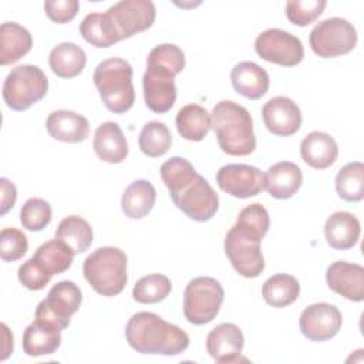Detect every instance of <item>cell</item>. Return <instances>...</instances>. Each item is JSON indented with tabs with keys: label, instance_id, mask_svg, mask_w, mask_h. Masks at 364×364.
Returning <instances> with one entry per match:
<instances>
[{
	"label": "cell",
	"instance_id": "cell-21",
	"mask_svg": "<svg viewBox=\"0 0 364 364\" xmlns=\"http://www.w3.org/2000/svg\"><path fill=\"white\" fill-rule=\"evenodd\" d=\"M92 146L97 156L108 164H121L128 155V144L121 127L107 121L98 125L94 134Z\"/></svg>",
	"mask_w": 364,
	"mask_h": 364
},
{
	"label": "cell",
	"instance_id": "cell-17",
	"mask_svg": "<svg viewBox=\"0 0 364 364\" xmlns=\"http://www.w3.org/2000/svg\"><path fill=\"white\" fill-rule=\"evenodd\" d=\"M245 338L242 330L233 323H222L206 336V350L219 364L240 361Z\"/></svg>",
	"mask_w": 364,
	"mask_h": 364
},
{
	"label": "cell",
	"instance_id": "cell-3",
	"mask_svg": "<svg viewBox=\"0 0 364 364\" xmlns=\"http://www.w3.org/2000/svg\"><path fill=\"white\" fill-rule=\"evenodd\" d=\"M185 68V54L175 44H161L151 50L146 71L142 77L146 107L156 112H168L176 100L175 77Z\"/></svg>",
	"mask_w": 364,
	"mask_h": 364
},
{
	"label": "cell",
	"instance_id": "cell-33",
	"mask_svg": "<svg viewBox=\"0 0 364 364\" xmlns=\"http://www.w3.org/2000/svg\"><path fill=\"white\" fill-rule=\"evenodd\" d=\"M300 294L299 280L291 274L279 273L269 277L262 286V296L272 307H287L297 300Z\"/></svg>",
	"mask_w": 364,
	"mask_h": 364
},
{
	"label": "cell",
	"instance_id": "cell-12",
	"mask_svg": "<svg viewBox=\"0 0 364 364\" xmlns=\"http://www.w3.org/2000/svg\"><path fill=\"white\" fill-rule=\"evenodd\" d=\"M255 51L260 58L282 67H294L304 57L301 41L280 28H269L260 33L255 40Z\"/></svg>",
	"mask_w": 364,
	"mask_h": 364
},
{
	"label": "cell",
	"instance_id": "cell-37",
	"mask_svg": "<svg viewBox=\"0 0 364 364\" xmlns=\"http://www.w3.org/2000/svg\"><path fill=\"white\" fill-rule=\"evenodd\" d=\"M20 222L27 230H43L51 222L50 203L41 198L27 199L20 210Z\"/></svg>",
	"mask_w": 364,
	"mask_h": 364
},
{
	"label": "cell",
	"instance_id": "cell-30",
	"mask_svg": "<svg viewBox=\"0 0 364 364\" xmlns=\"http://www.w3.org/2000/svg\"><path fill=\"white\" fill-rule=\"evenodd\" d=\"M179 135L188 141H202L212 128L209 112L199 104H188L182 107L175 118Z\"/></svg>",
	"mask_w": 364,
	"mask_h": 364
},
{
	"label": "cell",
	"instance_id": "cell-1",
	"mask_svg": "<svg viewBox=\"0 0 364 364\" xmlns=\"http://www.w3.org/2000/svg\"><path fill=\"white\" fill-rule=\"evenodd\" d=\"M159 172L173 205L189 219L206 222L215 216L219 208L218 193L188 159L172 156L161 165Z\"/></svg>",
	"mask_w": 364,
	"mask_h": 364
},
{
	"label": "cell",
	"instance_id": "cell-38",
	"mask_svg": "<svg viewBox=\"0 0 364 364\" xmlns=\"http://www.w3.org/2000/svg\"><path fill=\"white\" fill-rule=\"evenodd\" d=\"M326 6L324 0H290L286 3V16L294 26L304 27L313 23Z\"/></svg>",
	"mask_w": 364,
	"mask_h": 364
},
{
	"label": "cell",
	"instance_id": "cell-31",
	"mask_svg": "<svg viewBox=\"0 0 364 364\" xmlns=\"http://www.w3.org/2000/svg\"><path fill=\"white\" fill-rule=\"evenodd\" d=\"M82 38L97 48H107L121 41L112 21L107 13H90L80 23Z\"/></svg>",
	"mask_w": 364,
	"mask_h": 364
},
{
	"label": "cell",
	"instance_id": "cell-23",
	"mask_svg": "<svg viewBox=\"0 0 364 364\" xmlns=\"http://www.w3.org/2000/svg\"><path fill=\"white\" fill-rule=\"evenodd\" d=\"M230 80L235 91L249 100L262 98L267 92L270 84L267 71L253 61H242L236 64L232 68Z\"/></svg>",
	"mask_w": 364,
	"mask_h": 364
},
{
	"label": "cell",
	"instance_id": "cell-6",
	"mask_svg": "<svg viewBox=\"0 0 364 364\" xmlns=\"http://www.w3.org/2000/svg\"><path fill=\"white\" fill-rule=\"evenodd\" d=\"M100 98L114 114H124L132 108L135 90L132 84V67L128 61L114 57L101 61L92 75Z\"/></svg>",
	"mask_w": 364,
	"mask_h": 364
},
{
	"label": "cell",
	"instance_id": "cell-22",
	"mask_svg": "<svg viewBox=\"0 0 364 364\" xmlns=\"http://www.w3.org/2000/svg\"><path fill=\"white\" fill-rule=\"evenodd\" d=\"M301 182V169L290 161L277 162L264 173V189L274 199L291 198L300 189Z\"/></svg>",
	"mask_w": 364,
	"mask_h": 364
},
{
	"label": "cell",
	"instance_id": "cell-26",
	"mask_svg": "<svg viewBox=\"0 0 364 364\" xmlns=\"http://www.w3.org/2000/svg\"><path fill=\"white\" fill-rule=\"evenodd\" d=\"M33 46L30 31L14 21L0 26V64L9 65L24 57Z\"/></svg>",
	"mask_w": 364,
	"mask_h": 364
},
{
	"label": "cell",
	"instance_id": "cell-8",
	"mask_svg": "<svg viewBox=\"0 0 364 364\" xmlns=\"http://www.w3.org/2000/svg\"><path fill=\"white\" fill-rule=\"evenodd\" d=\"M48 91L44 71L31 64L11 68L3 84V100L13 111H26L38 102Z\"/></svg>",
	"mask_w": 364,
	"mask_h": 364
},
{
	"label": "cell",
	"instance_id": "cell-24",
	"mask_svg": "<svg viewBox=\"0 0 364 364\" xmlns=\"http://www.w3.org/2000/svg\"><path fill=\"white\" fill-rule=\"evenodd\" d=\"M301 159L314 169L331 166L338 156V146L334 138L323 131L307 134L300 144Z\"/></svg>",
	"mask_w": 364,
	"mask_h": 364
},
{
	"label": "cell",
	"instance_id": "cell-20",
	"mask_svg": "<svg viewBox=\"0 0 364 364\" xmlns=\"http://www.w3.org/2000/svg\"><path fill=\"white\" fill-rule=\"evenodd\" d=\"M60 346L61 328L48 321L34 318V321L24 330L23 350L30 357L54 354Z\"/></svg>",
	"mask_w": 364,
	"mask_h": 364
},
{
	"label": "cell",
	"instance_id": "cell-25",
	"mask_svg": "<svg viewBox=\"0 0 364 364\" xmlns=\"http://www.w3.org/2000/svg\"><path fill=\"white\" fill-rule=\"evenodd\" d=\"M360 222L350 212H334L324 225L326 240L336 250H347L357 245L360 237Z\"/></svg>",
	"mask_w": 364,
	"mask_h": 364
},
{
	"label": "cell",
	"instance_id": "cell-16",
	"mask_svg": "<svg viewBox=\"0 0 364 364\" xmlns=\"http://www.w3.org/2000/svg\"><path fill=\"white\" fill-rule=\"evenodd\" d=\"M262 117L266 128L277 136H290L301 127V111L289 97L270 98L262 108Z\"/></svg>",
	"mask_w": 364,
	"mask_h": 364
},
{
	"label": "cell",
	"instance_id": "cell-19",
	"mask_svg": "<svg viewBox=\"0 0 364 364\" xmlns=\"http://www.w3.org/2000/svg\"><path fill=\"white\" fill-rule=\"evenodd\" d=\"M46 127L51 138L68 144L81 142L90 135L88 119L68 109L53 111L46 121Z\"/></svg>",
	"mask_w": 364,
	"mask_h": 364
},
{
	"label": "cell",
	"instance_id": "cell-15",
	"mask_svg": "<svg viewBox=\"0 0 364 364\" xmlns=\"http://www.w3.org/2000/svg\"><path fill=\"white\" fill-rule=\"evenodd\" d=\"M341 311L328 303H314L307 306L299 318L301 334L310 341H327L341 328Z\"/></svg>",
	"mask_w": 364,
	"mask_h": 364
},
{
	"label": "cell",
	"instance_id": "cell-5",
	"mask_svg": "<svg viewBox=\"0 0 364 364\" xmlns=\"http://www.w3.org/2000/svg\"><path fill=\"white\" fill-rule=\"evenodd\" d=\"M212 128L220 149L232 156L250 155L256 148L250 112L237 102L219 101L210 114Z\"/></svg>",
	"mask_w": 364,
	"mask_h": 364
},
{
	"label": "cell",
	"instance_id": "cell-39",
	"mask_svg": "<svg viewBox=\"0 0 364 364\" xmlns=\"http://www.w3.org/2000/svg\"><path fill=\"white\" fill-rule=\"evenodd\" d=\"M28 249L26 235L16 228H4L0 233V256L3 262L21 259Z\"/></svg>",
	"mask_w": 364,
	"mask_h": 364
},
{
	"label": "cell",
	"instance_id": "cell-34",
	"mask_svg": "<svg viewBox=\"0 0 364 364\" xmlns=\"http://www.w3.org/2000/svg\"><path fill=\"white\" fill-rule=\"evenodd\" d=\"M337 195L347 202H360L364 198V165L358 161L346 164L336 176Z\"/></svg>",
	"mask_w": 364,
	"mask_h": 364
},
{
	"label": "cell",
	"instance_id": "cell-9",
	"mask_svg": "<svg viewBox=\"0 0 364 364\" xmlns=\"http://www.w3.org/2000/svg\"><path fill=\"white\" fill-rule=\"evenodd\" d=\"M223 297V287L216 279L208 276L192 279L183 293L185 318L195 326L210 323L218 316Z\"/></svg>",
	"mask_w": 364,
	"mask_h": 364
},
{
	"label": "cell",
	"instance_id": "cell-28",
	"mask_svg": "<svg viewBox=\"0 0 364 364\" xmlns=\"http://www.w3.org/2000/svg\"><path fill=\"white\" fill-rule=\"evenodd\" d=\"M156 200V191L146 179L131 182L121 198V209L129 219H142L154 208Z\"/></svg>",
	"mask_w": 364,
	"mask_h": 364
},
{
	"label": "cell",
	"instance_id": "cell-13",
	"mask_svg": "<svg viewBox=\"0 0 364 364\" xmlns=\"http://www.w3.org/2000/svg\"><path fill=\"white\" fill-rule=\"evenodd\" d=\"M121 40L148 30L156 16L155 4L149 0H122L105 11Z\"/></svg>",
	"mask_w": 364,
	"mask_h": 364
},
{
	"label": "cell",
	"instance_id": "cell-18",
	"mask_svg": "<svg viewBox=\"0 0 364 364\" xmlns=\"http://www.w3.org/2000/svg\"><path fill=\"white\" fill-rule=\"evenodd\" d=\"M327 286L351 301L364 300V267L357 263L337 260L327 267Z\"/></svg>",
	"mask_w": 364,
	"mask_h": 364
},
{
	"label": "cell",
	"instance_id": "cell-41",
	"mask_svg": "<svg viewBox=\"0 0 364 364\" xmlns=\"http://www.w3.org/2000/svg\"><path fill=\"white\" fill-rule=\"evenodd\" d=\"M17 276H18V280L20 283L27 287L28 290H41L44 289L51 277L46 276L44 273H41L36 266L34 263L31 262V259H28L27 262H24L20 267H18V272H17Z\"/></svg>",
	"mask_w": 364,
	"mask_h": 364
},
{
	"label": "cell",
	"instance_id": "cell-29",
	"mask_svg": "<svg viewBox=\"0 0 364 364\" xmlns=\"http://www.w3.org/2000/svg\"><path fill=\"white\" fill-rule=\"evenodd\" d=\"M48 64L60 78H74L82 73L87 64L85 51L75 43H60L50 51Z\"/></svg>",
	"mask_w": 364,
	"mask_h": 364
},
{
	"label": "cell",
	"instance_id": "cell-7",
	"mask_svg": "<svg viewBox=\"0 0 364 364\" xmlns=\"http://www.w3.org/2000/svg\"><path fill=\"white\" fill-rule=\"evenodd\" d=\"M82 273L98 294L117 296L127 284V255L114 246L98 247L84 260Z\"/></svg>",
	"mask_w": 364,
	"mask_h": 364
},
{
	"label": "cell",
	"instance_id": "cell-2",
	"mask_svg": "<svg viewBox=\"0 0 364 364\" xmlns=\"http://www.w3.org/2000/svg\"><path fill=\"white\" fill-rule=\"evenodd\" d=\"M269 226L266 208L260 203H250L239 212L236 223L226 233L225 253L240 276L252 279L264 270L260 242Z\"/></svg>",
	"mask_w": 364,
	"mask_h": 364
},
{
	"label": "cell",
	"instance_id": "cell-35",
	"mask_svg": "<svg viewBox=\"0 0 364 364\" xmlns=\"http://www.w3.org/2000/svg\"><path fill=\"white\" fill-rule=\"evenodd\" d=\"M139 149L149 158H158L168 152L172 144L169 128L159 121H149L139 134Z\"/></svg>",
	"mask_w": 364,
	"mask_h": 364
},
{
	"label": "cell",
	"instance_id": "cell-11",
	"mask_svg": "<svg viewBox=\"0 0 364 364\" xmlns=\"http://www.w3.org/2000/svg\"><path fill=\"white\" fill-rule=\"evenodd\" d=\"M82 301L80 287L71 280L55 283L47 297L41 300L36 309V318L48 321L61 330L68 327L70 318L78 311Z\"/></svg>",
	"mask_w": 364,
	"mask_h": 364
},
{
	"label": "cell",
	"instance_id": "cell-10",
	"mask_svg": "<svg viewBox=\"0 0 364 364\" xmlns=\"http://www.w3.org/2000/svg\"><path fill=\"white\" fill-rule=\"evenodd\" d=\"M313 53L321 58H334L350 53L357 44L354 26L341 17H331L317 23L309 36Z\"/></svg>",
	"mask_w": 364,
	"mask_h": 364
},
{
	"label": "cell",
	"instance_id": "cell-40",
	"mask_svg": "<svg viewBox=\"0 0 364 364\" xmlns=\"http://www.w3.org/2000/svg\"><path fill=\"white\" fill-rule=\"evenodd\" d=\"M80 3L77 0H47L44 10L48 18L54 23L64 24L71 21L78 13Z\"/></svg>",
	"mask_w": 364,
	"mask_h": 364
},
{
	"label": "cell",
	"instance_id": "cell-4",
	"mask_svg": "<svg viewBox=\"0 0 364 364\" xmlns=\"http://www.w3.org/2000/svg\"><path fill=\"white\" fill-rule=\"evenodd\" d=\"M125 337L141 354L178 355L189 346V336L181 327L151 311L132 314L125 326Z\"/></svg>",
	"mask_w": 364,
	"mask_h": 364
},
{
	"label": "cell",
	"instance_id": "cell-43",
	"mask_svg": "<svg viewBox=\"0 0 364 364\" xmlns=\"http://www.w3.org/2000/svg\"><path fill=\"white\" fill-rule=\"evenodd\" d=\"M1 330H3V336H4V347H3L1 360H6L9 357V354L11 353V350H13V336L10 334L6 324H1Z\"/></svg>",
	"mask_w": 364,
	"mask_h": 364
},
{
	"label": "cell",
	"instance_id": "cell-27",
	"mask_svg": "<svg viewBox=\"0 0 364 364\" xmlns=\"http://www.w3.org/2000/svg\"><path fill=\"white\" fill-rule=\"evenodd\" d=\"M74 253L58 239L48 240L37 247L30 257L34 266L48 277L64 273L73 264Z\"/></svg>",
	"mask_w": 364,
	"mask_h": 364
},
{
	"label": "cell",
	"instance_id": "cell-14",
	"mask_svg": "<svg viewBox=\"0 0 364 364\" xmlns=\"http://www.w3.org/2000/svg\"><path fill=\"white\" fill-rule=\"evenodd\" d=\"M218 186L239 199L259 195L264 189V173L252 165L228 164L216 172Z\"/></svg>",
	"mask_w": 364,
	"mask_h": 364
},
{
	"label": "cell",
	"instance_id": "cell-32",
	"mask_svg": "<svg viewBox=\"0 0 364 364\" xmlns=\"http://www.w3.org/2000/svg\"><path fill=\"white\" fill-rule=\"evenodd\" d=\"M92 237L91 225L77 215L64 218L55 230V239L63 242L74 255L85 252L91 246Z\"/></svg>",
	"mask_w": 364,
	"mask_h": 364
},
{
	"label": "cell",
	"instance_id": "cell-42",
	"mask_svg": "<svg viewBox=\"0 0 364 364\" xmlns=\"http://www.w3.org/2000/svg\"><path fill=\"white\" fill-rule=\"evenodd\" d=\"M0 215H6L17 199V191L14 183H11L7 178L0 179Z\"/></svg>",
	"mask_w": 364,
	"mask_h": 364
},
{
	"label": "cell",
	"instance_id": "cell-36",
	"mask_svg": "<svg viewBox=\"0 0 364 364\" xmlns=\"http://www.w3.org/2000/svg\"><path fill=\"white\" fill-rule=\"evenodd\" d=\"M171 290H172L171 280L164 274L154 273V274L141 277L135 283L132 289V297L138 303L154 304L166 299Z\"/></svg>",
	"mask_w": 364,
	"mask_h": 364
}]
</instances>
